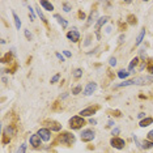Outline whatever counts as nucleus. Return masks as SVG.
I'll return each instance as SVG.
<instances>
[{
	"label": "nucleus",
	"instance_id": "nucleus-1",
	"mask_svg": "<svg viewBox=\"0 0 153 153\" xmlns=\"http://www.w3.org/2000/svg\"><path fill=\"white\" fill-rule=\"evenodd\" d=\"M85 126V120L80 115H75L69 119V128L71 130H80Z\"/></svg>",
	"mask_w": 153,
	"mask_h": 153
},
{
	"label": "nucleus",
	"instance_id": "nucleus-2",
	"mask_svg": "<svg viewBox=\"0 0 153 153\" xmlns=\"http://www.w3.org/2000/svg\"><path fill=\"white\" fill-rule=\"evenodd\" d=\"M75 140H76L75 135L71 134V132H63V134L59 136V141L63 145H72L75 143Z\"/></svg>",
	"mask_w": 153,
	"mask_h": 153
},
{
	"label": "nucleus",
	"instance_id": "nucleus-3",
	"mask_svg": "<svg viewBox=\"0 0 153 153\" xmlns=\"http://www.w3.org/2000/svg\"><path fill=\"white\" fill-rule=\"evenodd\" d=\"M13 135H16V128L9 124V126H7L4 128V132H3V144L9 143V140H11V137Z\"/></svg>",
	"mask_w": 153,
	"mask_h": 153
},
{
	"label": "nucleus",
	"instance_id": "nucleus-4",
	"mask_svg": "<svg viewBox=\"0 0 153 153\" xmlns=\"http://www.w3.org/2000/svg\"><path fill=\"white\" fill-rule=\"evenodd\" d=\"M80 137H81V140L84 143H89L92 140H94L96 137V132L93 130H90V128H86V130H84L81 132V135H80Z\"/></svg>",
	"mask_w": 153,
	"mask_h": 153
},
{
	"label": "nucleus",
	"instance_id": "nucleus-5",
	"mask_svg": "<svg viewBox=\"0 0 153 153\" xmlns=\"http://www.w3.org/2000/svg\"><path fill=\"white\" fill-rule=\"evenodd\" d=\"M110 145L115 149H123L124 147H126V141H124L123 139L118 137V136H113L111 140H110Z\"/></svg>",
	"mask_w": 153,
	"mask_h": 153
},
{
	"label": "nucleus",
	"instance_id": "nucleus-6",
	"mask_svg": "<svg viewBox=\"0 0 153 153\" xmlns=\"http://www.w3.org/2000/svg\"><path fill=\"white\" fill-rule=\"evenodd\" d=\"M97 110H98V106H89V107H85V109H82L80 111V117H92L93 114L97 113Z\"/></svg>",
	"mask_w": 153,
	"mask_h": 153
},
{
	"label": "nucleus",
	"instance_id": "nucleus-7",
	"mask_svg": "<svg viewBox=\"0 0 153 153\" xmlns=\"http://www.w3.org/2000/svg\"><path fill=\"white\" fill-rule=\"evenodd\" d=\"M67 38H68L69 41H72L74 43L79 42V41H80V33H79V30L76 29V27H72V29L67 33Z\"/></svg>",
	"mask_w": 153,
	"mask_h": 153
},
{
	"label": "nucleus",
	"instance_id": "nucleus-8",
	"mask_svg": "<svg viewBox=\"0 0 153 153\" xmlns=\"http://www.w3.org/2000/svg\"><path fill=\"white\" fill-rule=\"evenodd\" d=\"M37 134L39 135V137L42 139L43 141H48L51 139V131L48 130V128H39Z\"/></svg>",
	"mask_w": 153,
	"mask_h": 153
},
{
	"label": "nucleus",
	"instance_id": "nucleus-9",
	"mask_svg": "<svg viewBox=\"0 0 153 153\" xmlns=\"http://www.w3.org/2000/svg\"><path fill=\"white\" fill-rule=\"evenodd\" d=\"M96 89H97V82H94V81L88 82L84 89V96H92L93 93L96 92Z\"/></svg>",
	"mask_w": 153,
	"mask_h": 153
},
{
	"label": "nucleus",
	"instance_id": "nucleus-10",
	"mask_svg": "<svg viewBox=\"0 0 153 153\" xmlns=\"http://www.w3.org/2000/svg\"><path fill=\"white\" fill-rule=\"evenodd\" d=\"M110 20V17L109 16H103V17H100L98 20H97V22H96V25H94V30H96V33H100V29L107 22Z\"/></svg>",
	"mask_w": 153,
	"mask_h": 153
},
{
	"label": "nucleus",
	"instance_id": "nucleus-11",
	"mask_svg": "<svg viewBox=\"0 0 153 153\" xmlns=\"http://www.w3.org/2000/svg\"><path fill=\"white\" fill-rule=\"evenodd\" d=\"M41 141H42V139L39 137V135H38V134H34V135H32V136L29 137L30 145H32V147H34V148L41 147Z\"/></svg>",
	"mask_w": 153,
	"mask_h": 153
},
{
	"label": "nucleus",
	"instance_id": "nucleus-12",
	"mask_svg": "<svg viewBox=\"0 0 153 153\" xmlns=\"http://www.w3.org/2000/svg\"><path fill=\"white\" fill-rule=\"evenodd\" d=\"M39 5L42 7L45 11H48V12L54 11V5L51 4L50 1H47V0H41V1H39Z\"/></svg>",
	"mask_w": 153,
	"mask_h": 153
},
{
	"label": "nucleus",
	"instance_id": "nucleus-13",
	"mask_svg": "<svg viewBox=\"0 0 153 153\" xmlns=\"http://www.w3.org/2000/svg\"><path fill=\"white\" fill-rule=\"evenodd\" d=\"M54 19L58 21V24H60L63 29H65V27L68 26V21H67L65 19H63V17H62L60 15H54Z\"/></svg>",
	"mask_w": 153,
	"mask_h": 153
},
{
	"label": "nucleus",
	"instance_id": "nucleus-14",
	"mask_svg": "<svg viewBox=\"0 0 153 153\" xmlns=\"http://www.w3.org/2000/svg\"><path fill=\"white\" fill-rule=\"evenodd\" d=\"M144 37H145V29L143 27V29L139 32V34H137V37H136V42H135V46H139L143 41H144Z\"/></svg>",
	"mask_w": 153,
	"mask_h": 153
},
{
	"label": "nucleus",
	"instance_id": "nucleus-15",
	"mask_svg": "<svg viewBox=\"0 0 153 153\" xmlns=\"http://www.w3.org/2000/svg\"><path fill=\"white\" fill-rule=\"evenodd\" d=\"M153 123V118H151V117H147V118H144V119H143L140 123H139V126L140 127H148V126H151V124Z\"/></svg>",
	"mask_w": 153,
	"mask_h": 153
},
{
	"label": "nucleus",
	"instance_id": "nucleus-16",
	"mask_svg": "<svg viewBox=\"0 0 153 153\" xmlns=\"http://www.w3.org/2000/svg\"><path fill=\"white\" fill-rule=\"evenodd\" d=\"M96 17H97V9L90 12V15L88 17V21H86V26H90L93 24V21H96Z\"/></svg>",
	"mask_w": 153,
	"mask_h": 153
},
{
	"label": "nucleus",
	"instance_id": "nucleus-17",
	"mask_svg": "<svg viewBox=\"0 0 153 153\" xmlns=\"http://www.w3.org/2000/svg\"><path fill=\"white\" fill-rule=\"evenodd\" d=\"M137 64H139V58H137V56H135V58H134V59H132V60L130 62V64H128V72H130V74H131V72L134 71V68L136 67Z\"/></svg>",
	"mask_w": 153,
	"mask_h": 153
},
{
	"label": "nucleus",
	"instance_id": "nucleus-18",
	"mask_svg": "<svg viewBox=\"0 0 153 153\" xmlns=\"http://www.w3.org/2000/svg\"><path fill=\"white\" fill-rule=\"evenodd\" d=\"M12 16H13V21H15V26L17 30H20V27H21V20H20V17L17 16L16 12H12Z\"/></svg>",
	"mask_w": 153,
	"mask_h": 153
},
{
	"label": "nucleus",
	"instance_id": "nucleus-19",
	"mask_svg": "<svg viewBox=\"0 0 153 153\" xmlns=\"http://www.w3.org/2000/svg\"><path fill=\"white\" fill-rule=\"evenodd\" d=\"M153 148V143L149 141V140H143L141 141V149H145V151H148V149H152Z\"/></svg>",
	"mask_w": 153,
	"mask_h": 153
},
{
	"label": "nucleus",
	"instance_id": "nucleus-20",
	"mask_svg": "<svg viewBox=\"0 0 153 153\" xmlns=\"http://www.w3.org/2000/svg\"><path fill=\"white\" fill-rule=\"evenodd\" d=\"M50 128H51V131H60L62 130V124H59L58 122L51 120L50 122Z\"/></svg>",
	"mask_w": 153,
	"mask_h": 153
},
{
	"label": "nucleus",
	"instance_id": "nucleus-21",
	"mask_svg": "<svg viewBox=\"0 0 153 153\" xmlns=\"http://www.w3.org/2000/svg\"><path fill=\"white\" fill-rule=\"evenodd\" d=\"M12 53H7L5 55H4V56H3L1 58V63H11V62H12Z\"/></svg>",
	"mask_w": 153,
	"mask_h": 153
},
{
	"label": "nucleus",
	"instance_id": "nucleus-22",
	"mask_svg": "<svg viewBox=\"0 0 153 153\" xmlns=\"http://www.w3.org/2000/svg\"><path fill=\"white\" fill-rule=\"evenodd\" d=\"M128 75H130V72L126 71V69H120V71L118 72V77L122 79V80L127 79V77H128Z\"/></svg>",
	"mask_w": 153,
	"mask_h": 153
},
{
	"label": "nucleus",
	"instance_id": "nucleus-23",
	"mask_svg": "<svg viewBox=\"0 0 153 153\" xmlns=\"http://www.w3.org/2000/svg\"><path fill=\"white\" fill-rule=\"evenodd\" d=\"M72 75H74V77L75 79H80V77H81V76H82V69L81 68H76V69H74V74H72Z\"/></svg>",
	"mask_w": 153,
	"mask_h": 153
},
{
	"label": "nucleus",
	"instance_id": "nucleus-24",
	"mask_svg": "<svg viewBox=\"0 0 153 153\" xmlns=\"http://www.w3.org/2000/svg\"><path fill=\"white\" fill-rule=\"evenodd\" d=\"M81 90H82V86L81 85H76V86H74V88H72V94H74V96H77L79 94V93L80 92H81Z\"/></svg>",
	"mask_w": 153,
	"mask_h": 153
},
{
	"label": "nucleus",
	"instance_id": "nucleus-25",
	"mask_svg": "<svg viewBox=\"0 0 153 153\" xmlns=\"http://www.w3.org/2000/svg\"><path fill=\"white\" fill-rule=\"evenodd\" d=\"M36 11H37V15L39 16V19L42 20V21H43L45 24H47V20H46V17H45V15H43L42 12H41V9H39V8H36Z\"/></svg>",
	"mask_w": 153,
	"mask_h": 153
},
{
	"label": "nucleus",
	"instance_id": "nucleus-26",
	"mask_svg": "<svg viewBox=\"0 0 153 153\" xmlns=\"http://www.w3.org/2000/svg\"><path fill=\"white\" fill-rule=\"evenodd\" d=\"M127 20H128V24H130V25H135V24H136V17L134 15H130L127 17Z\"/></svg>",
	"mask_w": 153,
	"mask_h": 153
},
{
	"label": "nucleus",
	"instance_id": "nucleus-27",
	"mask_svg": "<svg viewBox=\"0 0 153 153\" xmlns=\"http://www.w3.org/2000/svg\"><path fill=\"white\" fill-rule=\"evenodd\" d=\"M25 152H26V144L25 143H22V144L19 147V149H17L16 153H25Z\"/></svg>",
	"mask_w": 153,
	"mask_h": 153
},
{
	"label": "nucleus",
	"instance_id": "nucleus-28",
	"mask_svg": "<svg viewBox=\"0 0 153 153\" xmlns=\"http://www.w3.org/2000/svg\"><path fill=\"white\" fill-rule=\"evenodd\" d=\"M71 9H72L71 4H69L68 1H64V3H63V11H64V12H69Z\"/></svg>",
	"mask_w": 153,
	"mask_h": 153
},
{
	"label": "nucleus",
	"instance_id": "nucleus-29",
	"mask_svg": "<svg viewBox=\"0 0 153 153\" xmlns=\"http://www.w3.org/2000/svg\"><path fill=\"white\" fill-rule=\"evenodd\" d=\"M24 34H25V37H26V39H27V41H33V34L30 33L27 29L24 30Z\"/></svg>",
	"mask_w": 153,
	"mask_h": 153
},
{
	"label": "nucleus",
	"instance_id": "nucleus-30",
	"mask_svg": "<svg viewBox=\"0 0 153 153\" xmlns=\"http://www.w3.org/2000/svg\"><path fill=\"white\" fill-rule=\"evenodd\" d=\"M147 69H148V72L153 76V60H151L149 63L147 64Z\"/></svg>",
	"mask_w": 153,
	"mask_h": 153
},
{
	"label": "nucleus",
	"instance_id": "nucleus-31",
	"mask_svg": "<svg viewBox=\"0 0 153 153\" xmlns=\"http://www.w3.org/2000/svg\"><path fill=\"white\" fill-rule=\"evenodd\" d=\"M109 64L111 65V67H115V65H117V58L111 56V58L109 59Z\"/></svg>",
	"mask_w": 153,
	"mask_h": 153
},
{
	"label": "nucleus",
	"instance_id": "nucleus-32",
	"mask_svg": "<svg viewBox=\"0 0 153 153\" xmlns=\"http://www.w3.org/2000/svg\"><path fill=\"white\" fill-rule=\"evenodd\" d=\"M139 53H140L141 59L145 62V58H147V54H145V48H140V50H139Z\"/></svg>",
	"mask_w": 153,
	"mask_h": 153
},
{
	"label": "nucleus",
	"instance_id": "nucleus-33",
	"mask_svg": "<svg viewBox=\"0 0 153 153\" xmlns=\"http://www.w3.org/2000/svg\"><path fill=\"white\" fill-rule=\"evenodd\" d=\"M34 11H36V9H34V8H32V7H29V13H30V20H32V21H33V20H34V19H36V15H34Z\"/></svg>",
	"mask_w": 153,
	"mask_h": 153
},
{
	"label": "nucleus",
	"instance_id": "nucleus-34",
	"mask_svg": "<svg viewBox=\"0 0 153 153\" xmlns=\"http://www.w3.org/2000/svg\"><path fill=\"white\" fill-rule=\"evenodd\" d=\"M59 79H60V75L56 74L53 79H51V84H55V82H58V81H59Z\"/></svg>",
	"mask_w": 153,
	"mask_h": 153
},
{
	"label": "nucleus",
	"instance_id": "nucleus-35",
	"mask_svg": "<svg viewBox=\"0 0 153 153\" xmlns=\"http://www.w3.org/2000/svg\"><path fill=\"white\" fill-rule=\"evenodd\" d=\"M147 140H149V141H152V143H153V130H152V131H149L148 134H147Z\"/></svg>",
	"mask_w": 153,
	"mask_h": 153
},
{
	"label": "nucleus",
	"instance_id": "nucleus-36",
	"mask_svg": "<svg viewBox=\"0 0 153 153\" xmlns=\"http://www.w3.org/2000/svg\"><path fill=\"white\" fill-rule=\"evenodd\" d=\"M124 39H126V36H124V34H120L119 38H118V43L122 45V43L124 42Z\"/></svg>",
	"mask_w": 153,
	"mask_h": 153
},
{
	"label": "nucleus",
	"instance_id": "nucleus-37",
	"mask_svg": "<svg viewBox=\"0 0 153 153\" xmlns=\"http://www.w3.org/2000/svg\"><path fill=\"white\" fill-rule=\"evenodd\" d=\"M90 39H92V34L86 36V39H85V42H84V46H88V45L90 43Z\"/></svg>",
	"mask_w": 153,
	"mask_h": 153
},
{
	"label": "nucleus",
	"instance_id": "nucleus-38",
	"mask_svg": "<svg viewBox=\"0 0 153 153\" xmlns=\"http://www.w3.org/2000/svg\"><path fill=\"white\" fill-rule=\"evenodd\" d=\"M119 132H120V130L119 128H113V131H111V135H119Z\"/></svg>",
	"mask_w": 153,
	"mask_h": 153
},
{
	"label": "nucleus",
	"instance_id": "nucleus-39",
	"mask_svg": "<svg viewBox=\"0 0 153 153\" xmlns=\"http://www.w3.org/2000/svg\"><path fill=\"white\" fill-rule=\"evenodd\" d=\"M56 58H58V59H59V60H60V62H64V58H63V55H62V54L56 53Z\"/></svg>",
	"mask_w": 153,
	"mask_h": 153
},
{
	"label": "nucleus",
	"instance_id": "nucleus-40",
	"mask_svg": "<svg viewBox=\"0 0 153 153\" xmlns=\"http://www.w3.org/2000/svg\"><path fill=\"white\" fill-rule=\"evenodd\" d=\"M63 54H64V55H65V56H67V58H71V56H72V54L69 53L68 50H64V51H63Z\"/></svg>",
	"mask_w": 153,
	"mask_h": 153
},
{
	"label": "nucleus",
	"instance_id": "nucleus-41",
	"mask_svg": "<svg viewBox=\"0 0 153 153\" xmlns=\"http://www.w3.org/2000/svg\"><path fill=\"white\" fill-rule=\"evenodd\" d=\"M79 17H80V19H82V20H84V19H85V13L80 11V12H79Z\"/></svg>",
	"mask_w": 153,
	"mask_h": 153
},
{
	"label": "nucleus",
	"instance_id": "nucleus-42",
	"mask_svg": "<svg viewBox=\"0 0 153 153\" xmlns=\"http://www.w3.org/2000/svg\"><path fill=\"white\" fill-rule=\"evenodd\" d=\"M114 124H115V123H114V120H109V122H107V127H114Z\"/></svg>",
	"mask_w": 153,
	"mask_h": 153
},
{
	"label": "nucleus",
	"instance_id": "nucleus-43",
	"mask_svg": "<svg viewBox=\"0 0 153 153\" xmlns=\"http://www.w3.org/2000/svg\"><path fill=\"white\" fill-rule=\"evenodd\" d=\"M89 123L94 126V124H97V120H96V119H93V118H90V119H89Z\"/></svg>",
	"mask_w": 153,
	"mask_h": 153
},
{
	"label": "nucleus",
	"instance_id": "nucleus-44",
	"mask_svg": "<svg viewBox=\"0 0 153 153\" xmlns=\"http://www.w3.org/2000/svg\"><path fill=\"white\" fill-rule=\"evenodd\" d=\"M137 117L140 118V119H143V118H145V114H144V113H140V114H139Z\"/></svg>",
	"mask_w": 153,
	"mask_h": 153
},
{
	"label": "nucleus",
	"instance_id": "nucleus-45",
	"mask_svg": "<svg viewBox=\"0 0 153 153\" xmlns=\"http://www.w3.org/2000/svg\"><path fill=\"white\" fill-rule=\"evenodd\" d=\"M110 32H111V27H110V26H109V27H106V33H107V34H109Z\"/></svg>",
	"mask_w": 153,
	"mask_h": 153
}]
</instances>
